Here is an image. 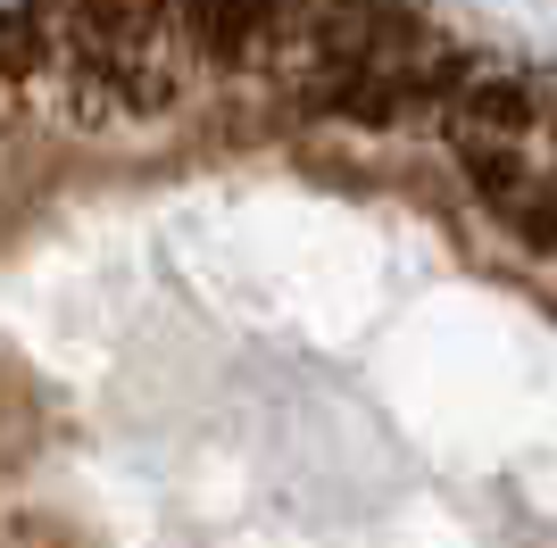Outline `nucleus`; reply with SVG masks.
Here are the masks:
<instances>
[{"mask_svg": "<svg viewBox=\"0 0 557 548\" xmlns=\"http://www.w3.org/2000/svg\"><path fill=\"white\" fill-rule=\"evenodd\" d=\"M159 9L200 67H258L283 50V34L300 17V0H159Z\"/></svg>", "mask_w": 557, "mask_h": 548, "instance_id": "1", "label": "nucleus"}]
</instances>
